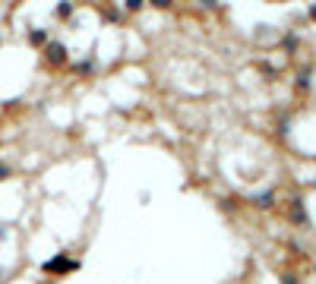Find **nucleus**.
Masks as SVG:
<instances>
[{
	"label": "nucleus",
	"instance_id": "obj_1",
	"mask_svg": "<svg viewBox=\"0 0 316 284\" xmlns=\"http://www.w3.org/2000/svg\"><path fill=\"white\" fill-rule=\"evenodd\" d=\"M73 268H76V262H73V259H66V256H57V259L44 262V272H54V275H63V272H73Z\"/></svg>",
	"mask_w": 316,
	"mask_h": 284
},
{
	"label": "nucleus",
	"instance_id": "obj_2",
	"mask_svg": "<svg viewBox=\"0 0 316 284\" xmlns=\"http://www.w3.org/2000/svg\"><path fill=\"white\" fill-rule=\"evenodd\" d=\"M44 57H48V63L51 66H60L66 60V47L63 44H57V41H51L48 47H44Z\"/></svg>",
	"mask_w": 316,
	"mask_h": 284
}]
</instances>
